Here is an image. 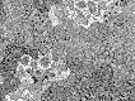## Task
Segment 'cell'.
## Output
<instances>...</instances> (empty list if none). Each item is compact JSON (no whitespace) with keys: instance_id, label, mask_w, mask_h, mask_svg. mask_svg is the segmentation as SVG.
I'll use <instances>...</instances> for the list:
<instances>
[{"instance_id":"obj_9","label":"cell","mask_w":135,"mask_h":101,"mask_svg":"<svg viewBox=\"0 0 135 101\" xmlns=\"http://www.w3.org/2000/svg\"><path fill=\"white\" fill-rule=\"evenodd\" d=\"M28 67H31V68H32V70H35V71H36V70H38V68H40V65H38V61H36V59H32Z\"/></svg>"},{"instance_id":"obj_3","label":"cell","mask_w":135,"mask_h":101,"mask_svg":"<svg viewBox=\"0 0 135 101\" xmlns=\"http://www.w3.org/2000/svg\"><path fill=\"white\" fill-rule=\"evenodd\" d=\"M31 95H35V94H42L44 92V86H42V83L41 82H36V81H33V82H31L30 86H28V90H27Z\"/></svg>"},{"instance_id":"obj_7","label":"cell","mask_w":135,"mask_h":101,"mask_svg":"<svg viewBox=\"0 0 135 101\" xmlns=\"http://www.w3.org/2000/svg\"><path fill=\"white\" fill-rule=\"evenodd\" d=\"M31 61H32V57L31 56H28V54H24L21 59H19V65L24 66V67H28L31 63Z\"/></svg>"},{"instance_id":"obj_4","label":"cell","mask_w":135,"mask_h":101,"mask_svg":"<svg viewBox=\"0 0 135 101\" xmlns=\"http://www.w3.org/2000/svg\"><path fill=\"white\" fill-rule=\"evenodd\" d=\"M23 95H24V91L17 90V91H14V92H12V94L8 95V99L10 101H19V100H22Z\"/></svg>"},{"instance_id":"obj_10","label":"cell","mask_w":135,"mask_h":101,"mask_svg":"<svg viewBox=\"0 0 135 101\" xmlns=\"http://www.w3.org/2000/svg\"><path fill=\"white\" fill-rule=\"evenodd\" d=\"M26 71H27V75H28L30 77H33V76H35V72H36V71L32 70L31 67H26Z\"/></svg>"},{"instance_id":"obj_5","label":"cell","mask_w":135,"mask_h":101,"mask_svg":"<svg viewBox=\"0 0 135 101\" xmlns=\"http://www.w3.org/2000/svg\"><path fill=\"white\" fill-rule=\"evenodd\" d=\"M97 3L94 1H88V13L90 15H96L97 14Z\"/></svg>"},{"instance_id":"obj_6","label":"cell","mask_w":135,"mask_h":101,"mask_svg":"<svg viewBox=\"0 0 135 101\" xmlns=\"http://www.w3.org/2000/svg\"><path fill=\"white\" fill-rule=\"evenodd\" d=\"M75 9H78V10H87L88 9V3L87 1H84V0H80V1H76L75 3Z\"/></svg>"},{"instance_id":"obj_2","label":"cell","mask_w":135,"mask_h":101,"mask_svg":"<svg viewBox=\"0 0 135 101\" xmlns=\"http://www.w3.org/2000/svg\"><path fill=\"white\" fill-rule=\"evenodd\" d=\"M38 65H40V68L44 70V71H47L51 68L52 66V59H51V54L50 56H44V57H40L38 59Z\"/></svg>"},{"instance_id":"obj_11","label":"cell","mask_w":135,"mask_h":101,"mask_svg":"<svg viewBox=\"0 0 135 101\" xmlns=\"http://www.w3.org/2000/svg\"><path fill=\"white\" fill-rule=\"evenodd\" d=\"M87 101H94V100H93V99H88V100H87Z\"/></svg>"},{"instance_id":"obj_8","label":"cell","mask_w":135,"mask_h":101,"mask_svg":"<svg viewBox=\"0 0 135 101\" xmlns=\"http://www.w3.org/2000/svg\"><path fill=\"white\" fill-rule=\"evenodd\" d=\"M22 101H37L32 95L27 91V92H24V95H23V97H22Z\"/></svg>"},{"instance_id":"obj_1","label":"cell","mask_w":135,"mask_h":101,"mask_svg":"<svg viewBox=\"0 0 135 101\" xmlns=\"http://www.w3.org/2000/svg\"><path fill=\"white\" fill-rule=\"evenodd\" d=\"M21 81L22 80L17 76H10L8 78L1 80V96H8L9 94L14 92L17 90H19V85H21Z\"/></svg>"}]
</instances>
